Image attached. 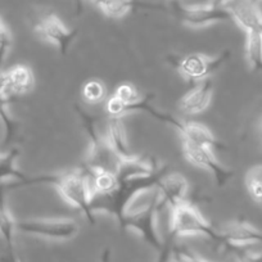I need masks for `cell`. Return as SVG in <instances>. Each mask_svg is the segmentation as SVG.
Wrapping results in <instances>:
<instances>
[{"label":"cell","instance_id":"277c9868","mask_svg":"<svg viewBox=\"0 0 262 262\" xmlns=\"http://www.w3.org/2000/svg\"><path fill=\"white\" fill-rule=\"evenodd\" d=\"M170 234L175 238L178 236L203 235L210 238L211 241L217 242V229L213 228L201 211L191 203H179L171 208L170 219Z\"/></svg>","mask_w":262,"mask_h":262},{"label":"cell","instance_id":"484cf974","mask_svg":"<svg viewBox=\"0 0 262 262\" xmlns=\"http://www.w3.org/2000/svg\"><path fill=\"white\" fill-rule=\"evenodd\" d=\"M105 95H107V88L104 82L99 80H90L82 88V97L92 104L102 103L105 99Z\"/></svg>","mask_w":262,"mask_h":262},{"label":"cell","instance_id":"d6986e66","mask_svg":"<svg viewBox=\"0 0 262 262\" xmlns=\"http://www.w3.org/2000/svg\"><path fill=\"white\" fill-rule=\"evenodd\" d=\"M7 90L11 97H17L29 93L34 88L35 77L31 69L27 66H14L8 71H6Z\"/></svg>","mask_w":262,"mask_h":262},{"label":"cell","instance_id":"ac0fdd59","mask_svg":"<svg viewBox=\"0 0 262 262\" xmlns=\"http://www.w3.org/2000/svg\"><path fill=\"white\" fill-rule=\"evenodd\" d=\"M105 138L121 160H126V158L134 156V153L131 152L130 145H128L127 134H126L125 125L122 122V117H110Z\"/></svg>","mask_w":262,"mask_h":262},{"label":"cell","instance_id":"f546056e","mask_svg":"<svg viewBox=\"0 0 262 262\" xmlns=\"http://www.w3.org/2000/svg\"><path fill=\"white\" fill-rule=\"evenodd\" d=\"M173 241H175V236L172 234H170L168 238L163 242L162 249L158 252V257L156 262H170L173 252Z\"/></svg>","mask_w":262,"mask_h":262},{"label":"cell","instance_id":"8992f818","mask_svg":"<svg viewBox=\"0 0 262 262\" xmlns=\"http://www.w3.org/2000/svg\"><path fill=\"white\" fill-rule=\"evenodd\" d=\"M172 11L181 24L191 29H202L213 24L233 21V17L228 8L216 7L210 3L188 6L180 3L179 0H173Z\"/></svg>","mask_w":262,"mask_h":262},{"label":"cell","instance_id":"e575fe53","mask_svg":"<svg viewBox=\"0 0 262 262\" xmlns=\"http://www.w3.org/2000/svg\"><path fill=\"white\" fill-rule=\"evenodd\" d=\"M261 135H262V127H261Z\"/></svg>","mask_w":262,"mask_h":262},{"label":"cell","instance_id":"52a82bcc","mask_svg":"<svg viewBox=\"0 0 262 262\" xmlns=\"http://www.w3.org/2000/svg\"><path fill=\"white\" fill-rule=\"evenodd\" d=\"M230 58V52L225 50L217 55H206L201 53H191L181 58L171 60L179 74L191 81L207 80L211 75L217 72Z\"/></svg>","mask_w":262,"mask_h":262},{"label":"cell","instance_id":"6da1fadb","mask_svg":"<svg viewBox=\"0 0 262 262\" xmlns=\"http://www.w3.org/2000/svg\"><path fill=\"white\" fill-rule=\"evenodd\" d=\"M52 185L58 190L59 195L69 205L81 211L92 225L95 224V216L92 210V186L90 175L86 170H71L57 173H42V175L27 178L25 181H18L11 188H21L29 185Z\"/></svg>","mask_w":262,"mask_h":262},{"label":"cell","instance_id":"8fae6325","mask_svg":"<svg viewBox=\"0 0 262 262\" xmlns=\"http://www.w3.org/2000/svg\"><path fill=\"white\" fill-rule=\"evenodd\" d=\"M217 243L231 251L252 244H262V231L243 220L230 221L217 229Z\"/></svg>","mask_w":262,"mask_h":262},{"label":"cell","instance_id":"4316f807","mask_svg":"<svg viewBox=\"0 0 262 262\" xmlns=\"http://www.w3.org/2000/svg\"><path fill=\"white\" fill-rule=\"evenodd\" d=\"M112 97H115L116 99L120 100L122 105H127L130 103L135 102L138 98H140L142 95L139 94L137 88L131 84H122L120 86L116 88L115 93H113Z\"/></svg>","mask_w":262,"mask_h":262},{"label":"cell","instance_id":"d4e9b609","mask_svg":"<svg viewBox=\"0 0 262 262\" xmlns=\"http://www.w3.org/2000/svg\"><path fill=\"white\" fill-rule=\"evenodd\" d=\"M244 183L252 200L262 203V165L252 166L247 171Z\"/></svg>","mask_w":262,"mask_h":262},{"label":"cell","instance_id":"7a4b0ae2","mask_svg":"<svg viewBox=\"0 0 262 262\" xmlns=\"http://www.w3.org/2000/svg\"><path fill=\"white\" fill-rule=\"evenodd\" d=\"M167 172V166H162L153 175L118 180L117 186L110 193L103 195H92L93 212L108 213L117 220L118 225H121L128 211V203H131V201L142 191L156 189Z\"/></svg>","mask_w":262,"mask_h":262},{"label":"cell","instance_id":"4dcf8cb0","mask_svg":"<svg viewBox=\"0 0 262 262\" xmlns=\"http://www.w3.org/2000/svg\"><path fill=\"white\" fill-rule=\"evenodd\" d=\"M236 259L238 262H262V252L261 253H251L244 249H236Z\"/></svg>","mask_w":262,"mask_h":262},{"label":"cell","instance_id":"3957f363","mask_svg":"<svg viewBox=\"0 0 262 262\" xmlns=\"http://www.w3.org/2000/svg\"><path fill=\"white\" fill-rule=\"evenodd\" d=\"M75 111L81 121V126L85 130L88 140H89V149H88L86 161H85L86 171L90 175L97 172L116 173L122 160L112 149L105 138V134L99 133L94 117L90 116L79 104H75Z\"/></svg>","mask_w":262,"mask_h":262},{"label":"cell","instance_id":"83f0119b","mask_svg":"<svg viewBox=\"0 0 262 262\" xmlns=\"http://www.w3.org/2000/svg\"><path fill=\"white\" fill-rule=\"evenodd\" d=\"M12 44V36L9 32L8 27L4 24L3 19L0 18V69L3 66L4 59H6L8 50Z\"/></svg>","mask_w":262,"mask_h":262},{"label":"cell","instance_id":"cb8c5ba5","mask_svg":"<svg viewBox=\"0 0 262 262\" xmlns=\"http://www.w3.org/2000/svg\"><path fill=\"white\" fill-rule=\"evenodd\" d=\"M13 97H9L6 93H0V121L4 126V145H8L16 137L17 122L13 120L8 111V104Z\"/></svg>","mask_w":262,"mask_h":262},{"label":"cell","instance_id":"5bb4252c","mask_svg":"<svg viewBox=\"0 0 262 262\" xmlns=\"http://www.w3.org/2000/svg\"><path fill=\"white\" fill-rule=\"evenodd\" d=\"M213 95V84L210 80H202L180 99V110L190 116L205 112Z\"/></svg>","mask_w":262,"mask_h":262},{"label":"cell","instance_id":"d590c367","mask_svg":"<svg viewBox=\"0 0 262 262\" xmlns=\"http://www.w3.org/2000/svg\"><path fill=\"white\" fill-rule=\"evenodd\" d=\"M172 2H173V0H172ZM207 2H208V0H206V3H207Z\"/></svg>","mask_w":262,"mask_h":262},{"label":"cell","instance_id":"836d02e7","mask_svg":"<svg viewBox=\"0 0 262 262\" xmlns=\"http://www.w3.org/2000/svg\"><path fill=\"white\" fill-rule=\"evenodd\" d=\"M252 2H254V3H258L259 0H252Z\"/></svg>","mask_w":262,"mask_h":262},{"label":"cell","instance_id":"1f68e13d","mask_svg":"<svg viewBox=\"0 0 262 262\" xmlns=\"http://www.w3.org/2000/svg\"><path fill=\"white\" fill-rule=\"evenodd\" d=\"M0 262H19L16 249L6 248V252L3 254H0Z\"/></svg>","mask_w":262,"mask_h":262},{"label":"cell","instance_id":"7402d4cb","mask_svg":"<svg viewBox=\"0 0 262 262\" xmlns=\"http://www.w3.org/2000/svg\"><path fill=\"white\" fill-rule=\"evenodd\" d=\"M246 53L252 70L262 74V30L246 31Z\"/></svg>","mask_w":262,"mask_h":262},{"label":"cell","instance_id":"5b68a950","mask_svg":"<svg viewBox=\"0 0 262 262\" xmlns=\"http://www.w3.org/2000/svg\"><path fill=\"white\" fill-rule=\"evenodd\" d=\"M158 211H160V201H158V194L156 193L152 202L148 203L145 207L137 211H127L120 228L133 229L138 231L148 246L160 252L162 249L163 242L161 241L157 231Z\"/></svg>","mask_w":262,"mask_h":262},{"label":"cell","instance_id":"603a6c76","mask_svg":"<svg viewBox=\"0 0 262 262\" xmlns=\"http://www.w3.org/2000/svg\"><path fill=\"white\" fill-rule=\"evenodd\" d=\"M19 157V149L13 148L8 152L0 153V184H3L7 179H16L18 181H25L29 176L17 168V160Z\"/></svg>","mask_w":262,"mask_h":262},{"label":"cell","instance_id":"4fadbf2b","mask_svg":"<svg viewBox=\"0 0 262 262\" xmlns=\"http://www.w3.org/2000/svg\"><path fill=\"white\" fill-rule=\"evenodd\" d=\"M188 180L180 173H166L160 181L157 189L158 201H160V210L163 206L175 207L179 203L185 201V195L188 193Z\"/></svg>","mask_w":262,"mask_h":262},{"label":"cell","instance_id":"f1b7e54d","mask_svg":"<svg viewBox=\"0 0 262 262\" xmlns=\"http://www.w3.org/2000/svg\"><path fill=\"white\" fill-rule=\"evenodd\" d=\"M170 262H212L208 259L203 258V257L198 256V254L193 253V252L181 251L173 247L172 256H171Z\"/></svg>","mask_w":262,"mask_h":262},{"label":"cell","instance_id":"44dd1931","mask_svg":"<svg viewBox=\"0 0 262 262\" xmlns=\"http://www.w3.org/2000/svg\"><path fill=\"white\" fill-rule=\"evenodd\" d=\"M14 233L16 220L12 217L6 202V186L0 184V235L3 238L6 248L14 249Z\"/></svg>","mask_w":262,"mask_h":262},{"label":"cell","instance_id":"9c48e42d","mask_svg":"<svg viewBox=\"0 0 262 262\" xmlns=\"http://www.w3.org/2000/svg\"><path fill=\"white\" fill-rule=\"evenodd\" d=\"M34 31L45 41L54 45L60 54L66 55L77 37V30L70 29L55 13L40 17L34 25Z\"/></svg>","mask_w":262,"mask_h":262},{"label":"cell","instance_id":"ba28073f","mask_svg":"<svg viewBox=\"0 0 262 262\" xmlns=\"http://www.w3.org/2000/svg\"><path fill=\"white\" fill-rule=\"evenodd\" d=\"M16 231L54 241H69L79 233V225L71 219H29L16 221Z\"/></svg>","mask_w":262,"mask_h":262},{"label":"cell","instance_id":"7c38bea8","mask_svg":"<svg viewBox=\"0 0 262 262\" xmlns=\"http://www.w3.org/2000/svg\"><path fill=\"white\" fill-rule=\"evenodd\" d=\"M150 99H152V97H150V95H147V97L138 98L135 102L130 103V104L122 105L120 100L116 99L115 97H111L110 99L107 100V103H105V111H107V113L110 115V117H122L123 115L130 112H144L148 113L149 116H152L156 120L167 123V125L172 126L176 130L180 131L181 127H183V121H179L178 118H175L172 115H170V113H166L157 110V108L150 103Z\"/></svg>","mask_w":262,"mask_h":262},{"label":"cell","instance_id":"9a60e30c","mask_svg":"<svg viewBox=\"0 0 262 262\" xmlns=\"http://www.w3.org/2000/svg\"><path fill=\"white\" fill-rule=\"evenodd\" d=\"M226 8L230 11L233 21L244 31L262 30V14L257 8V3L252 0H233Z\"/></svg>","mask_w":262,"mask_h":262},{"label":"cell","instance_id":"e0dca14e","mask_svg":"<svg viewBox=\"0 0 262 262\" xmlns=\"http://www.w3.org/2000/svg\"><path fill=\"white\" fill-rule=\"evenodd\" d=\"M158 166L148 158L134 155L133 157L121 161L116 175L118 180H128L134 178H144L153 175L158 170Z\"/></svg>","mask_w":262,"mask_h":262},{"label":"cell","instance_id":"d6a6232c","mask_svg":"<svg viewBox=\"0 0 262 262\" xmlns=\"http://www.w3.org/2000/svg\"><path fill=\"white\" fill-rule=\"evenodd\" d=\"M231 2H233V0H208L207 3L212 4V6H216V7H225L226 8Z\"/></svg>","mask_w":262,"mask_h":262},{"label":"cell","instance_id":"30bf717a","mask_svg":"<svg viewBox=\"0 0 262 262\" xmlns=\"http://www.w3.org/2000/svg\"><path fill=\"white\" fill-rule=\"evenodd\" d=\"M183 155L189 163L196 166V167L203 168V170L211 172V175L215 178L219 186H225L231 178L235 175L231 168L226 167L223 163L219 162L216 158L213 149L207 147H196L183 143Z\"/></svg>","mask_w":262,"mask_h":262},{"label":"cell","instance_id":"2e32d148","mask_svg":"<svg viewBox=\"0 0 262 262\" xmlns=\"http://www.w3.org/2000/svg\"><path fill=\"white\" fill-rule=\"evenodd\" d=\"M181 134L183 143L196 147H207L211 149L215 148H224V144L220 140L216 139L211 130L205 125L195 122H184L183 127L179 131Z\"/></svg>","mask_w":262,"mask_h":262},{"label":"cell","instance_id":"ffe728a7","mask_svg":"<svg viewBox=\"0 0 262 262\" xmlns=\"http://www.w3.org/2000/svg\"><path fill=\"white\" fill-rule=\"evenodd\" d=\"M110 18H122L137 8L155 9L157 6L148 3H140L139 0H90Z\"/></svg>","mask_w":262,"mask_h":262}]
</instances>
